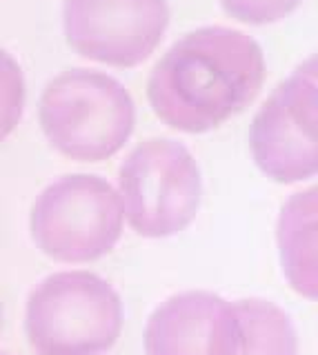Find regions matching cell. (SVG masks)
I'll return each mask as SVG.
<instances>
[{"label": "cell", "mask_w": 318, "mask_h": 355, "mask_svg": "<svg viewBox=\"0 0 318 355\" xmlns=\"http://www.w3.org/2000/svg\"><path fill=\"white\" fill-rule=\"evenodd\" d=\"M236 315L232 302L190 291L165 300L145 327L147 355H234Z\"/></svg>", "instance_id": "cell-8"}, {"label": "cell", "mask_w": 318, "mask_h": 355, "mask_svg": "<svg viewBox=\"0 0 318 355\" xmlns=\"http://www.w3.org/2000/svg\"><path fill=\"white\" fill-rule=\"evenodd\" d=\"M42 133L62 155L81 162L107 160L129 140L136 107L116 78L94 69L56 76L38 100Z\"/></svg>", "instance_id": "cell-2"}, {"label": "cell", "mask_w": 318, "mask_h": 355, "mask_svg": "<svg viewBox=\"0 0 318 355\" xmlns=\"http://www.w3.org/2000/svg\"><path fill=\"white\" fill-rule=\"evenodd\" d=\"M265 83L258 42L229 27H203L176 40L147 80V100L167 127L214 131L256 100Z\"/></svg>", "instance_id": "cell-1"}, {"label": "cell", "mask_w": 318, "mask_h": 355, "mask_svg": "<svg viewBox=\"0 0 318 355\" xmlns=\"http://www.w3.org/2000/svg\"><path fill=\"white\" fill-rule=\"evenodd\" d=\"M169 25L167 0H65L62 27L83 58L129 69L145 62Z\"/></svg>", "instance_id": "cell-7"}, {"label": "cell", "mask_w": 318, "mask_h": 355, "mask_svg": "<svg viewBox=\"0 0 318 355\" xmlns=\"http://www.w3.org/2000/svg\"><path fill=\"white\" fill-rule=\"evenodd\" d=\"M249 149L258 169L281 184L318 175V53L262 103L249 127Z\"/></svg>", "instance_id": "cell-6"}, {"label": "cell", "mask_w": 318, "mask_h": 355, "mask_svg": "<svg viewBox=\"0 0 318 355\" xmlns=\"http://www.w3.org/2000/svg\"><path fill=\"white\" fill-rule=\"evenodd\" d=\"M236 315L234 355H299V340L290 315L267 300L232 302Z\"/></svg>", "instance_id": "cell-10"}, {"label": "cell", "mask_w": 318, "mask_h": 355, "mask_svg": "<svg viewBox=\"0 0 318 355\" xmlns=\"http://www.w3.org/2000/svg\"><path fill=\"white\" fill-rule=\"evenodd\" d=\"M123 200L105 178L62 175L31 209V238L56 262H92L116 247L123 233Z\"/></svg>", "instance_id": "cell-4"}, {"label": "cell", "mask_w": 318, "mask_h": 355, "mask_svg": "<svg viewBox=\"0 0 318 355\" xmlns=\"http://www.w3.org/2000/svg\"><path fill=\"white\" fill-rule=\"evenodd\" d=\"M276 242L287 284L318 302V184L285 200Z\"/></svg>", "instance_id": "cell-9"}, {"label": "cell", "mask_w": 318, "mask_h": 355, "mask_svg": "<svg viewBox=\"0 0 318 355\" xmlns=\"http://www.w3.org/2000/svg\"><path fill=\"white\" fill-rule=\"evenodd\" d=\"M129 227L142 238H169L187 229L203 198L199 164L176 140H145L118 171Z\"/></svg>", "instance_id": "cell-5"}, {"label": "cell", "mask_w": 318, "mask_h": 355, "mask_svg": "<svg viewBox=\"0 0 318 355\" xmlns=\"http://www.w3.org/2000/svg\"><path fill=\"white\" fill-rule=\"evenodd\" d=\"M120 329V295L90 271L53 273L27 300L25 331L36 355L103 353L116 344Z\"/></svg>", "instance_id": "cell-3"}, {"label": "cell", "mask_w": 318, "mask_h": 355, "mask_svg": "<svg viewBox=\"0 0 318 355\" xmlns=\"http://www.w3.org/2000/svg\"><path fill=\"white\" fill-rule=\"evenodd\" d=\"M303 0H221L229 16L247 25H269L299 7Z\"/></svg>", "instance_id": "cell-11"}]
</instances>
